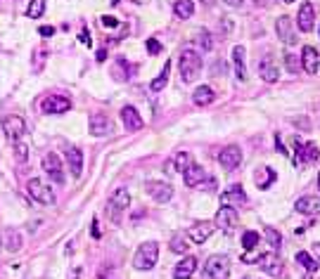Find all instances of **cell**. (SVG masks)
Returning a JSON list of instances; mask_svg holds the SVG:
<instances>
[{
	"mask_svg": "<svg viewBox=\"0 0 320 279\" xmlns=\"http://www.w3.org/2000/svg\"><path fill=\"white\" fill-rule=\"evenodd\" d=\"M178 69H180V76H183L185 83H194L202 73V57L194 50H183L180 52V59H178Z\"/></svg>",
	"mask_w": 320,
	"mask_h": 279,
	"instance_id": "obj_1",
	"label": "cell"
},
{
	"mask_svg": "<svg viewBox=\"0 0 320 279\" xmlns=\"http://www.w3.org/2000/svg\"><path fill=\"white\" fill-rule=\"evenodd\" d=\"M159 261V244L156 242H142L133 256V268L136 270H152Z\"/></svg>",
	"mask_w": 320,
	"mask_h": 279,
	"instance_id": "obj_2",
	"label": "cell"
},
{
	"mask_svg": "<svg viewBox=\"0 0 320 279\" xmlns=\"http://www.w3.org/2000/svg\"><path fill=\"white\" fill-rule=\"evenodd\" d=\"M183 178H185V185H188V187H194V189H216V180H214V178H211V175L204 171L202 166H197V163H190V166L185 168Z\"/></svg>",
	"mask_w": 320,
	"mask_h": 279,
	"instance_id": "obj_3",
	"label": "cell"
},
{
	"mask_svg": "<svg viewBox=\"0 0 320 279\" xmlns=\"http://www.w3.org/2000/svg\"><path fill=\"white\" fill-rule=\"evenodd\" d=\"M230 277V258L228 256H211L204 263L202 279H228Z\"/></svg>",
	"mask_w": 320,
	"mask_h": 279,
	"instance_id": "obj_4",
	"label": "cell"
},
{
	"mask_svg": "<svg viewBox=\"0 0 320 279\" xmlns=\"http://www.w3.org/2000/svg\"><path fill=\"white\" fill-rule=\"evenodd\" d=\"M128 206H130V192H128L126 187L116 189V192L112 194L110 204H107V216H110L112 223H119L121 211H126Z\"/></svg>",
	"mask_w": 320,
	"mask_h": 279,
	"instance_id": "obj_5",
	"label": "cell"
},
{
	"mask_svg": "<svg viewBox=\"0 0 320 279\" xmlns=\"http://www.w3.org/2000/svg\"><path fill=\"white\" fill-rule=\"evenodd\" d=\"M26 189H28V197L34 199L36 204H43V206H50V204H55V192L48 187L43 180H38V178L28 180Z\"/></svg>",
	"mask_w": 320,
	"mask_h": 279,
	"instance_id": "obj_6",
	"label": "cell"
},
{
	"mask_svg": "<svg viewBox=\"0 0 320 279\" xmlns=\"http://www.w3.org/2000/svg\"><path fill=\"white\" fill-rule=\"evenodd\" d=\"M2 133L8 137V142L17 144L22 142V137L26 133V123H24V118L22 116H5L2 118Z\"/></svg>",
	"mask_w": 320,
	"mask_h": 279,
	"instance_id": "obj_7",
	"label": "cell"
},
{
	"mask_svg": "<svg viewBox=\"0 0 320 279\" xmlns=\"http://www.w3.org/2000/svg\"><path fill=\"white\" fill-rule=\"evenodd\" d=\"M240 223V216H238V211L232 206H220L218 208V213H216V220H214V227H218L220 232H226L230 234L235 227H238Z\"/></svg>",
	"mask_w": 320,
	"mask_h": 279,
	"instance_id": "obj_8",
	"label": "cell"
},
{
	"mask_svg": "<svg viewBox=\"0 0 320 279\" xmlns=\"http://www.w3.org/2000/svg\"><path fill=\"white\" fill-rule=\"evenodd\" d=\"M145 189H147V194L154 199L156 204H166V201H171V199H174V187H171L168 182L147 180L145 182Z\"/></svg>",
	"mask_w": 320,
	"mask_h": 279,
	"instance_id": "obj_9",
	"label": "cell"
},
{
	"mask_svg": "<svg viewBox=\"0 0 320 279\" xmlns=\"http://www.w3.org/2000/svg\"><path fill=\"white\" fill-rule=\"evenodd\" d=\"M218 163H220V168H226V171H235L240 163H242V149H240L238 144L223 147L218 154Z\"/></svg>",
	"mask_w": 320,
	"mask_h": 279,
	"instance_id": "obj_10",
	"label": "cell"
},
{
	"mask_svg": "<svg viewBox=\"0 0 320 279\" xmlns=\"http://www.w3.org/2000/svg\"><path fill=\"white\" fill-rule=\"evenodd\" d=\"M43 171L57 182V185H62L64 182V166H62V159L57 156L55 152H50L43 156Z\"/></svg>",
	"mask_w": 320,
	"mask_h": 279,
	"instance_id": "obj_11",
	"label": "cell"
},
{
	"mask_svg": "<svg viewBox=\"0 0 320 279\" xmlns=\"http://www.w3.org/2000/svg\"><path fill=\"white\" fill-rule=\"evenodd\" d=\"M320 156L318 147L313 142H306V140H296V166H308Z\"/></svg>",
	"mask_w": 320,
	"mask_h": 279,
	"instance_id": "obj_12",
	"label": "cell"
},
{
	"mask_svg": "<svg viewBox=\"0 0 320 279\" xmlns=\"http://www.w3.org/2000/svg\"><path fill=\"white\" fill-rule=\"evenodd\" d=\"M40 109L46 114H64V111L72 109V99L64 97V95H50V97H46L40 102Z\"/></svg>",
	"mask_w": 320,
	"mask_h": 279,
	"instance_id": "obj_13",
	"label": "cell"
},
{
	"mask_svg": "<svg viewBox=\"0 0 320 279\" xmlns=\"http://www.w3.org/2000/svg\"><path fill=\"white\" fill-rule=\"evenodd\" d=\"M261 265H264L266 275H270V277H275V279L284 277V263L278 253H266L264 258H261Z\"/></svg>",
	"mask_w": 320,
	"mask_h": 279,
	"instance_id": "obj_14",
	"label": "cell"
},
{
	"mask_svg": "<svg viewBox=\"0 0 320 279\" xmlns=\"http://www.w3.org/2000/svg\"><path fill=\"white\" fill-rule=\"evenodd\" d=\"M296 24H299V31H304V33L313 31V26H316V7H313V2H304L302 5L299 14H296Z\"/></svg>",
	"mask_w": 320,
	"mask_h": 279,
	"instance_id": "obj_15",
	"label": "cell"
},
{
	"mask_svg": "<svg viewBox=\"0 0 320 279\" xmlns=\"http://www.w3.org/2000/svg\"><path fill=\"white\" fill-rule=\"evenodd\" d=\"M275 31H278V36H280V40H282L284 45H296V33H294L292 19L290 17H278Z\"/></svg>",
	"mask_w": 320,
	"mask_h": 279,
	"instance_id": "obj_16",
	"label": "cell"
},
{
	"mask_svg": "<svg viewBox=\"0 0 320 279\" xmlns=\"http://www.w3.org/2000/svg\"><path fill=\"white\" fill-rule=\"evenodd\" d=\"M88 130H90V135H95V137L110 135L112 130H114V123H112L104 114H95V116L90 118V123H88Z\"/></svg>",
	"mask_w": 320,
	"mask_h": 279,
	"instance_id": "obj_17",
	"label": "cell"
},
{
	"mask_svg": "<svg viewBox=\"0 0 320 279\" xmlns=\"http://www.w3.org/2000/svg\"><path fill=\"white\" fill-rule=\"evenodd\" d=\"M294 211L299 213V216H318L320 213V199L318 197H302L296 199V204H294Z\"/></svg>",
	"mask_w": 320,
	"mask_h": 279,
	"instance_id": "obj_18",
	"label": "cell"
},
{
	"mask_svg": "<svg viewBox=\"0 0 320 279\" xmlns=\"http://www.w3.org/2000/svg\"><path fill=\"white\" fill-rule=\"evenodd\" d=\"M211 234H214V223H209V220H200V223H194V225L190 227V242L204 244Z\"/></svg>",
	"mask_w": 320,
	"mask_h": 279,
	"instance_id": "obj_19",
	"label": "cell"
},
{
	"mask_svg": "<svg viewBox=\"0 0 320 279\" xmlns=\"http://www.w3.org/2000/svg\"><path fill=\"white\" fill-rule=\"evenodd\" d=\"M302 64H304V71L306 73H316L320 69V54L313 45H306L302 52Z\"/></svg>",
	"mask_w": 320,
	"mask_h": 279,
	"instance_id": "obj_20",
	"label": "cell"
},
{
	"mask_svg": "<svg viewBox=\"0 0 320 279\" xmlns=\"http://www.w3.org/2000/svg\"><path fill=\"white\" fill-rule=\"evenodd\" d=\"M66 166H69V171H72L74 178H81L83 173V152L78 147H69L66 149Z\"/></svg>",
	"mask_w": 320,
	"mask_h": 279,
	"instance_id": "obj_21",
	"label": "cell"
},
{
	"mask_svg": "<svg viewBox=\"0 0 320 279\" xmlns=\"http://www.w3.org/2000/svg\"><path fill=\"white\" fill-rule=\"evenodd\" d=\"M121 121H124V126H126L128 133H138V130L142 128V118H140V114H138L133 107L121 109Z\"/></svg>",
	"mask_w": 320,
	"mask_h": 279,
	"instance_id": "obj_22",
	"label": "cell"
},
{
	"mask_svg": "<svg viewBox=\"0 0 320 279\" xmlns=\"http://www.w3.org/2000/svg\"><path fill=\"white\" fill-rule=\"evenodd\" d=\"M194 270H197V258L194 256H185L183 261L176 265L174 279H190L194 275Z\"/></svg>",
	"mask_w": 320,
	"mask_h": 279,
	"instance_id": "obj_23",
	"label": "cell"
},
{
	"mask_svg": "<svg viewBox=\"0 0 320 279\" xmlns=\"http://www.w3.org/2000/svg\"><path fill=\"white\" fill-rule=\"evenodd\" d=\"M220 204L223 206H240V204H247V197H244V192H242V187L240 185H235V187H230L223 197H220Z\"/></svg>",
	"mask_w": 320,
	"mask_h": 279,
	"instance_id": "obj_24",
	"label": "cell"
},
{
	"mask_svg": "<svg viewBox=\"0 0 320 279\" xmlns=\"http://www.w3.org/2000/svg\"><path fill=\"white\" fill-rule=\"evenodd\" d=\"M192 163V156L188 152H180V154H176L174 156V161H168L164 166L166 168V173H183L188 166Z\"/></svg>",
	"mask_w": 320,
	"mask_h": 279,
	"instance_id": "obj_25",
	"label": "cell"
},
{
	"mask_svg": "<svg viewBox=\"0 0 320 279\" xmlns=\"http://www.w3.org/2000/svg\"><path fill=\"white\" fill-rule=\"evenodd\" d=\"M214 99H216V92L211 90L209 85H197V88H194L192 102H194L197 107H206V104H211Z\"/></svg>",
	"mask_w": 320,
	"mask_h": 279,
	"instance_id": "obj_26",
	"label": "cell"
},
{
	"mask_svg": "<svg viewBox=\"0 0 320 279\" xmlns=\"http://www.w3.org/2000/svg\"><path fill=\"white\" fill-rule=\"evenodd\" d=\"M258 76H261L266 83H278L280 73H278V66L273 64V59H264V62L258 64Z\"/></svg>",
	"mask_w": 320,
	"mask_h": 279,
	"instance_id": "obj_27",
	"label": "cell"
},
{
	"mask_svg": "<svg viewBox=\"0 0 320 279\" xmlns=\"http://www.w3.org/2000/svg\"><path fill=\"white\" fill-rule=\"evenodd\" d=\"M232 59H235V71H238V78L242 83L247 81V62H244V47L235 45L232 50Z\"/></svg>",
	"mask_w": 320,
	"mask_h": 279,
	"instance_id": "obj_28",
	"label": "cell"
},
{
	"mask_svg": "<svg viewBox=\"0 0 320 279\" xmlns=\"http://www.w3.org/2000/svg\"><path fill=\"white\" fill-rule=\"evenodd\" d=\"M174 14L178 19H190L192 14H194V2H192V0H176Z\"/></svg>",
	"mask_w": 320,
	"mask_h": 279,
	"instance_id": "obj_29",
	"label": "cell"
},
{
	"mask_svg": "<svg viewBox=\"0 0 320 279\" xmlns=\"http://www.w3.org/2000/svg\"><path fill=\"white\" fill-rule=\"evenodd\" d=\"M2 244H5V249H8L10 253H17L19 249H22V234H19L17 230H8L5 237H2Z\"/></svg>",
	"mask_w": 320,
	"mask_h": 279,
	"instance_id": "obj_30",
	"label": "cell"
},
{
	"mask_svg": "<svg viewBox=\"0 0 320 279\" xmlns=\"http://www.w3.org/2000/svg\"><path fill=\"white\" fill-rule=\"evenodd\" d=\"M275 180V171L273 168H258L256 171V187L258 189H266V187H270Z\"/></svg>",
	"mask_w": 320,
	"mask_h": 279,
	"instance_id": "obj_31",
	"label": "cell"
},
{
	"mask_svg": "<svg viewBox=\"0 0 320 279\" xmlns=\"http://www.w3.org/2000/svg\"><path fill=\"white\" fill-rule=\"evenodd\" d=\"M112 76H114V81L126 83V81H128V76H130V64H128L126 59H116V64H114V71H112Z\"/></svg>",
	"mask_w": 320,
	"mask_h": 279,
	"instance_id": "obj_32",
	"label": "cell"
},
{
	"mask_svg": "<svg viewBox=\"0 0 320 279\" xmlns=\"http://www.w3.org/2000/svg\"><path fill=\"white\" fill-rule=\"evenodd\" d=\"M168 73H171V62L166 64V66H164V71H162V73H159V76L154 78V81L150 83V88H152L154 92L164 90V88H166V83H168Z\"/></svg>",
	"mask_w": 320,
	"mask_h": 279,
	"instance_id": "obj_33",
	"label": "cell"
},
{
	"mask_svg": "<svg viewBox=\"0 0 320 279\" xmlns=\"http://www.w3.org/2000/svg\"><path fill=\"white\" fill-rule=\"evenodd\" d=\"M296 263H299V265H302V268H306V272H308V275H313V272H318V263L313 261L311 256H308V253H296Z\"/></svg>",
	"mask_w": 320,
	"mask_h": 279,
	"instance_id": "obj_34",
	"label": "cell"
},
{
	"mask_svg": "<svg viewBox=\"0 0 320 279\" xmlns=\"http://www.w3.org/2000/svg\"><path fill=\"white\" fill-rule=\"evenodd\" d=\"M43 12H46V0H31V5H28L26 14L31 19H38L43 17Z\"/></svg>",
	"mask_w": 320,
	"mask_h": 279,
	"instance_id": "obj_35",
	"label": "cell"
},
{
	"mask_svg": "<svg viewBox=\"0 0 320 279\" xmlns=\"http://www.w3.org/2000/svg\"><path fill=\"white\" fill-rule=\"evenodd\" d=\"M171 251L174 253H188V239H185L183 234H176L174 239H171Z\"/></svg>",
	"mask_w": 320,
	"mask_h": 279,
	"instance_id": "obj_36",
	"label": "cell"
},
{
	"mask_svg": "<svg viewBox=\"0 0 320 279\" xmlns=\"http://www.w3.org/2000/svg\"><path fill=\"white\" fill-rule=\"evenodd\" d=\"M264 234H266V239L270 242V246H273L275 251H278V249H280V244H282V237L278 234V230H273V227H266Z\"/></svg>",
	"mask_w": 320,
	"mask_h": 279,
	"instance_id": "obj_37",
	"label": "cell"
},
{
	"mask_svg": "<svg viewBox=\"0 0 320 279\" xmlns=\"http://www.w3.org/2000/svg\"><path fill=\"white\" fill-rule=\"evenodd\" d=\"M258 234L256 232H244V237H242V246L247 249V251H252V249H256V244H258Z\"/></svg>",
	"mask_w": 320,
	"mask_h": 279,
	"instance_id": "obj_38",
	"label": "cell"
},
{
	"mask_svg": "<svg viewBox=\"0 0 320 279\" xmlns=\"http://www.w3.org/2000/svg\"><path fill=\"white\" fill-rule=\"evenodd\" d=\"M145 45H147V52H150V54H159V52H162V43H159L156 38H150Z\"/></svg>",
	"mask_w": 320,
	"mask_h": 279,
	"instance_id": "obj_39",
	"label": "cell"
},
{
	"mask_svg": "<svg viewBox=\"0 0 320 279\" xmlns=\"http://www.w3.org/2000/svg\"><path fill=\"white\" fill-rule=\"evenodd\" d=\"M284 62H287V69H290L292 73H296L299 69H302V66H299V59H296L294 54H287V57H284Z\"/></svg>",
	"mask_w": 320,
	"mask_h": 279,
	"instance_id": "obj_40",
	"label": "cell"
},
{
	"mask_svg": "<svg viewBox=\"0 0 320 279\" xmlns=\"http://www.w3.org/2000/svg\"><path fill=\"white\" fill-rule=\"evenodd\" d=\"M14 147H17V161H19V163H26V154H28L26 144H24V142H17Z\"/></svg>",
	"mask_w": 320,
	"mask_h": 279,
	"instance_id": "obj_41",
	"label": "cell"
},
{
	"mask_svg": "<svg viewBox=\"0 0 320 279\" xmlns=\"http://www.w3.org/2000/svg\"><path fill=\"white\" fill-rule=\"evenodd\" d=\"M200 43H202V47H204V50H211V47H214V40H211V36L206 33V31L200 36Z\"/></svg>",
	"mask_w": 320,
	"mask_h": 279,
	"instance_id": "obj_42",
	"label": "cell"
},
{
	"mask_svg": "<svg viewBox=\"0 0 320 279\" xmlns=\"http://www.w3.org/2000/svg\"><path fill=\"white\" fill-rule=\"evenodd\" d=\"M90 237H92V239H100V237H102V230H100V223H98V220H92V225H90Z\"/></svg>",
	"mask_w": 320,
	"mask_h": 279,
	"instance_id": "obj_43",
	"label": "cell"
},
{
	"mask_svg": "<svg viewBox=\"0 0 320 279\" xmlns=\"http://www.w3.org/2000/svg\"><path fill=\"white\" fill-rule=\"evenodd\" d=\"M261 258H264V253H244V256H242V263H256V261H261Z\"/></svg>",
	"mask_w": 320,
	"mask_h": 279,
	"instance_id": "obj_44",
	"label": "cell"
},
{
	"mask_svg": "<svg viewBox=\"0 0 320 279\" xmlns=\"http://www.w3.org/2000/svg\"><path fill=\"white\" fill-rule=\"evenodd\" d=\"M102 24H104L107 28H116V26H119V21H116L114 17H110V14H104V17H102Z\"/></svg>",
	"mask_w": 320,
	"mask_h": 279,
	"instance_id": "obj_45",
	"label": "cell"
},
{
	"mask_svg": "<svg viewBox=\"0 0 320 279\" xmlns=\"http://www.w3.org/2000/svg\"><path fill=\"white\" fill-rule=\"evenodd\" d=\"M38 31H40V36L43 38H50L52 33H55V26H40Z\"/></svg>",
	"mask_w": 320,
	"mask_h": 279,
	"instance_id": "obj_46",
	"label": "cell"
},
{
	"mask_svg": "<svg viewBox=\"0 0 320 279\" xmlns=\"http://www.w3.org/2000/svg\"><path fill=\"white\" fill-rule=\"evenodd\" d=\"M223 2H226L228 7H242V5H244V0H223Z\"/></svg>",
	"mask_w": 320,
	"mask_h": 279,
	"instance_id": "obj_47",
	"label": "cell"
},
{
	"mask_svg": "<svg viewBox=\"0 0 320 279\" xmlns=\"http://www.w3.org/2000/svg\"><path fill=\"white\" fill-rule=\"evenodd\" d=\"M81 268H76V270H72V275H69V279H81Z\"/></svg>",
	"mask_w": 320,
	"mask_h": 279,
	"instance_id": "obj_48",
	"label": "cell"
},
{
	"mask_svg": "<svg viewBox=\"0 0 320 279\" xmlns=\"http://www.w3.org/2000/svg\"><path fill=\"white\" fill-rule=\"evenodd\" d=\"M81 40L86 43V45H90V36H88V31H83L81 33Z\"/></svg>",
	"mask_w": 320,
	"mask_h": 279,
	"instance_id": "obj_49",
	"label": "cell"
},
{
	"mask_svg": "<svg viewBox=\"0 0 320 279\" xmlns=\"http://www.w3.org/2000/svg\"><path fill=\"white\" fill-rule=\"evenodd\" d=\"M104 57H107V52H104V50H98V59H100V62H104Z\"/></svg>",
	"mask_w": 320,
	"mask_h": 279,
	"instance_id": "obj_50",
	"label": "cell"
},
{
	"mask_svg": "<svg viewBox=\"0 0 320 279\" xmlns=\"http://www.w3.org/2000/svg\"><path fill=\"white\" fill-rule=\"evenodd\" d=\"M282 2H294V0H282Z\"/></svg>",
	"mask_w": 320,
	"mask_h": 279,
	"instance_id": "obj_51",
	"label": "cell"
},
{
	"mask_svg": "<svg viewBox=\"0 0 320 279\" xmlns=\"http://www.w3.org/2000/svg\"><path fill=\"white\" fill-rule=\"evenodd\" d=\"M318 189H320V175H318Z\"/></svg>",
	"mask_w": 320,
	"mask_h": 279,
	"instance_id": "obj_52",
	"label": "cell"
},
{
	"mask_svg": "<svg viewBox=\"0 0 320 279\" xmlns=\"http://www.w3.org/2000/svg\"><path fill=\"white\" fill-rule=\"evenodd\" d=\"M318 38H320V28H318Z\"/></svg>",
	"mask_w": 320,
	"mask_h": 279,
	"instance_id": "obj_53",
	"label": "cell"
},
{
	"mask_svg": "<svg viewBox=\"0 0 320 279\" xmlns=\"http://www.w3.org/2000/svg\"><path fill=\"white\" fill-rule=\"evenodd\" d=\"M204 2H211V0H204Z\"/></svg>",
	"mask_w": 320,
	"mask_h": 279,
	"instance_id": "obj_54",
	"label": "cell"
}]
</instances>
